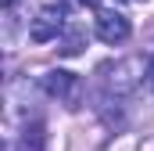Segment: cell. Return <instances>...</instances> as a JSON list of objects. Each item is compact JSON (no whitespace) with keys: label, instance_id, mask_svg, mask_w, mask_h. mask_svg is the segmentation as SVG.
<instances>
[{"label":"cell","instance_id":"cell-6","mask_svg":"<svg viewBox=\"0 0 154 151\" xmlns=\"http://www.w3.org/2000/svg\"><path fill=\"white\" fill-rule=\"evenodd\" d=\"M43 144H47L43 122H32V126H25V133H22V151H43Z\"/></svg>","mask_w":154,"mask_h":151},{"label":"cell","instance_id":"cell-5","mask_svg":"<svg viewBox=\"0 0 154 151\" xmlns=\"http://www.w3.org/2000/svg\"><path fill=\"white\" fill-rule=\"evenodd\" d=\"M82 47H86V29H82V25H72L65 36L57 40V50H61L65 58H75V54H82Z\"/></svg>","mask_w":154,"mask_h":151},{"label":"cell","instance_id":"cell-7","mask_svg":"<svg viewBox=\"0 0 154 151\" xmlns=\"http://www.w3.org/2000/svg\"><path fill=\"white\" fill-rule=\"evenodd\" d=\"M82 4H86V7H97V4H100V0H82Z\"/></svg>","mask_w":154,"mask_h":151},{"label":"cell","instance_id":"cell-2","mask_svg":"<svg viewBox=\"0 0 154 151\" xmlns=\"http://www.w3.org/2000/svg\"><path fill=\"white\" fill-rule=\"evenodd\" d=\"M61 33H65V11L61 7H43L32 18V25H29V40L32 43H50Z\"/></svg>","mask_w":154,"mask_h":151},{"label":"cell","instance_id":"cell-1","mask_svg":"<svg viewBox=\"0 0 154 151\" xmlns=\"http://www.w3.org/2000/svg\"><path fill=\"white\" fill-rule=\"evenodd\" d=\"M93 29H97V40H100V43H111V47L125 43L129 33H133L129 18H125L122 11H100V14L93 18Z\"/></svg>","mask_w":154,"mask_h":151},{"label":"cell","instance_id":"cell-3","mask_svg":"<svg viewBox=\"0 0 154 151\" xmlns=\"http://www.w3.org/2000/svg\"><path fill=\"white\" fill-rule=\"evenodd\" d=\"M79 86V79L72 72H65V69H54V72L43 76V90L50 94V97H72Z\"/></svg>","mask_w":154,"mask_h":151},{"label":"cell","instance_id":"cell-4","mask_svg":"<svg viewBox=\"0 0 154 151\" xmlns=\"http://www.w3.org/2000/svg\"><path fill=\"white\" fill-rule=\"evenodd\" d=\"M147 61L143 58H129V61H118L115 65V76H111V86H115L118 94L122 90H133L136 83H140V76H129V72H136V69H143Z\"/></svg>","mask_w":154,"mask_h":151},{"label":"cell","instance_id":"cell-8","mask_svg":"<svg viewBox=\"0 0 154 151\" xmlns=\"http://www.w3.org/2000/svg\"><path fill=\"white\" fill-rule=\"evenodd\" d=\"M4 4H14V0H4Z\"/></svg>","mask_w":154,"mask_h":151}]
</instances>
